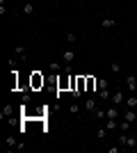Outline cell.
<instances>
[{
	"label": "cell",
	"instance_id": "obj_18",
	"mask_svg": "<svg viewBox=\"0 0 137 153\" xmlns=\"http://www.w3.org/2000/svg\"><path fill=\"white\" fill-rule=\"evenodd\" d=\"M110 71H112V73H119V71H121V62H112L110 64Z\"/></svg>",
	"mask_w": 137,
	"mask_h": 153
},
{
	"label": "cell",
	"instance_id": "obj_13",
	"mask_svg": "<svg viewBox=\"0 0 137 153\" xmlns=\"http://www.w3.org/2000/svg\"><path fill=\"white\" fill-rule=\"evenodd\" d=\"M126 146L137 149V137H135V135H128V137H126Z\"/></svg>",
	"mask_w": 137,
	"mask_h": 153
},
{
	"label": "cell",
	"instance_id": "obj_9",
	"mask_svg": "<svg viewBox=\"0 0 137 153\" xmlns=\"http://www.w3.org/2000/svg\"><path fill=\"white\" fill-rule=\"evenodd\" d=\"M23 14H25V16H32V14H34V5L30 2V0L23 2Z\"/></svg>",
	"mask_w": 137,
	"mask_h": 153
},
{
	"label": "cell",
	"instance_id": "obj_17",
	"mask_svg": "<svg viewBox=\"0 0 137 153\" xmlns=\"http://www.w3.org/2000/svg\"><path fill=\"white\" fill-rule=\"evenodd\" d=\"M76 39H78V37H76L73 32H66V44H69V46H73V44H76Z\"/></svg>",
	"mask_w": 137,
	"mask_h": 153
},
{
	"label": "cell",
	"instance_id": "obj_19",
	"mask_svg": "<svg viewBox=\"0 0 137 153\" xmlns=\"http://www.w3.org/2000/svg\"><path fill=\"white\" fill-rule=\"evenodd\" d=\"M14 55H16V57H23V46H16V48H14Z\"/></svg>",
	"mask_w": 137,
	"mask_h": 153
},
{
	"label": "cell",
	"instance_id": "obj_10",
	"mask_svg": "<svg viewBox=\"0 0 137 153\" xmlns=\"http://www.w3.org/2000/svg\"><path fill=\"white\" fill-rule=\"evenodd\" d=\"M114 25H117V21H114V19H103V21H101V27H105V30H110V27H114Z\"/></svg>",
	"mask_w": 137,
	"mask_h": 153
},
{
	"label": "cell",
	"instance_id": "obj_16",
	"mask_svg": "<svg viewBox=\"0 0 137 153\" xmlns=\"http://www.w3.org/2000/svg\"><path fill=\"white\" fill-rule=\"evenodd\" d=\"M110 89H98V98H103V101H107V98H110Z\"/></svg>",
	"mask_w": 137,
	"mask_h": 153
},
{
	"label": "cell",
	"instance_id": "obj_7",
	"mask_svg": "<svg viewBox=\"0 0 137 153\" xmlns=\"http://www.w3.org/2000/svg\"><path fill=\"white\" fill-rule=\"evenodd\" d=\"M126 87H128L130 91H137V78L135 76H128V78H126Z\"/></svg>",
	"mask_w": 137,
	"mask_h": 153
},
{
	"label": "cell",
	"instance_id": "obj_8",
	"mask_svg": "<svg viewBox=\"0 0 137 153\" xmlns=\"http://www.w3.org/2000/svg\"><path fill=\"white\" fill-rule=\"evenodd\" d=\"M124 105H126V108H133V110H137V96H135V94H130V96H128V98L124 101Z\"/></svg>",
	"mask_w": 137,
	"mask_h": 153
},
{
	"label": "cell",
	"instance_id": "obj_2",
	"mask_svg": "<svg viewBox=\"0 0 137 153\" xmlns=\"http://www.w3.org/2000/svg\"><path fill=\"white\" fill-rule=\"evenodd\" d=\"M110 101H112V105H124L126 94H124V91H114V94L110 96Z\"/></svg>",
	"mask_w": 137,
	"mask_h": 153
},
{
	"label": "cell",
	"instance_id": "obj_22",
	"mask_svg": "<svg viewBox=\"0 0 137 153\" xmlns=\"http://www.w3.org/2000/svg\"><path fill=\"white\" fill-rule=\"evenodd\" d=\"M94 112H96V119H105V110H94Z\"/></svg>",
	"mask_w": 137,
	"mask_h": 153
},
{
	"label": "cell",
	"instance_id": "obj_3",
	"mask_svg": "<svg viewBox=\"0 0 137 153\" xmlns=\"http://www.w3.org/2000/svg\"><path fill=\"white\" fill-rule=\"evenodd\" d=\"M62 59H64V64H71L73 59H76V51H73L71 46H69V48H66V51L62 53Z\"/></svg>",
	"mask_w": 137,
	"mask_h": 153
},
{
	"label": "cell",
	"instance_id": "obj_5",
	"mask_svg": "<svg viewBox=\"0 0 137 153\" xmlns=\"http://www.w3.org/2000/svg\"><path fill=\"white\" fill-rule=\"evenodd\" d=\"M124 119H126V121H130V123H135V121H137V112H135L133 108H128V110L124 112Z\"/></svg>",
	"mask_w": 137,
	"mask_h": 153
},
{
	"label": "cell",
	"instance_id": "obj_20",
	"mask_svg": "<svg viewBox=\"0 0 137 153\" xmlns=\"http://www.w3.org/2000/svg\"><path fill=\"white\" fill-rule=\"evenodd\" d=\"M48 69H50L53 73H57V71H59V62H50V66H48Z\"/></svg>",
	"mask_w": 137,
	"mask_h": 153
},
{
	"label": "cell",
	"instance_id": "obj_15",
	"mask_svg": "<svg viewBox=\"0 0 137 153\" xmlns=\"http://www.w3.org/2000/svg\"><path fill=\"white\" fill-rule=\"evenodd\" d=\"M105 135H107V128H98V130H96V140H105Z\"/></svg>",
	"mask_w": 137,
	"mask_h": 153
},
{
	"label": "cell",
	"instance_id": "obj_4",
	"mask_svg": "<svg viewBox=\"0 0 137 153\" xmlns=\"http://www.w3.org/2000/svg\"><path fill=\"white\" fill-rule=\"evenodd\" d=\"M96 87H98V80L94 76H87V91H89V94H96Z\"/></svg>",
	"mask_w": 137,
	"mask_h": 153
},
{
	"label": "cell",
	"instance_id": "obj_12",
	"mask_svg": "<svg viewBox=\"0 0 137 153\" xmlns=\"http://www.w3.org/2000/svg\"><path fill=\"white\" fill-rule=\"evenodd\" d=\"M85 110H91V112L96 110V98H94V96H89V98L85 101Z\"/></svg>",
	"mask_w": 137,
	"mask_h": 153
},
{
	"label": "cell",
	"instance_id": "obj_23",
	"mask_svg": "<svg viewBox=\"0 0 137 153\" xmlns=\"http://www.w3.org/2000/svg\"><path fill=\"white\" fill-rule=\"evenodd\" d=\"M98 89H107V80H98Z\"/></svg>",
	"mask_w": 137,
	"mask_h": 153
},
{
	"label": "cell",
	"instance_id": "obj_1",
	"mask_svg": "<svg viewBox=\"0 0 137 153\" xmlns=\"http://www.w3.org/2000/svg\"><path fill=\"white\" fill-rule=\"evenodd\" d=\"M44 82H46V78L41 76L39 71H32V73H30V89H41Z\"/></svg>",
	"mask_w": 137,
	"mask_h": 153
},
{
	"label": "cell",
	"instance_id": "obj_14",
	"mask_svg": "<svg viewBox=\"0 0 137 153\" xmlns=\"http://www.w3.org/2000/svg\"><path fill=\"white\" fill-rule=\"evenodd\" d=\"M7 149H21V142H16L14 137H7Z\"/></svg>",
	"mask_w": 137,
	"mask_h": 153
},
{
	"label": "cell",
	"instance_id": "obj_21",
	"mask_svg": "<svg viewBox=\"0 0 137 153\" xmlns=\"http://www.w3.org/2000/svg\"><path fill=\"white\" fill-rule=\"evenodd\" d=\"M78 110H80V105H78V103H73L71 108H69V112H71V114H78Z\"/></svg>",
	"mask_w": 137,
	"mask_h": 153
},
{
	"label": "cell",
	"instance_id": "obj_6",
	"mask_svg": "<svg viewBox=\"0 0 137 153\" xmlns=\"http://www.w3.org/2000/svg\"><path fill=\"white\" fill-rule=\"evenodd\" d=\"M119 117V105H112L110 110H105V119H117Z\"/></svg>",
	"mask_w": 137,
	"mask_h": 153
},
{
	"label": "cell",
	"instance_id": "obj_11",
	"mask_svg": "<svg viewBox=\"0 0 137 153\" xmlns=\"http://www.w3.org/2000/svg\"><path fill=\"white\" fill-rule=\"evenodd\" d=\"M12 114H14V108H12V105H5L0 117H2V119H12Z\"/></svg>",
	"mask_w": 137,
	"mask_h": 153
}]
</instances>
